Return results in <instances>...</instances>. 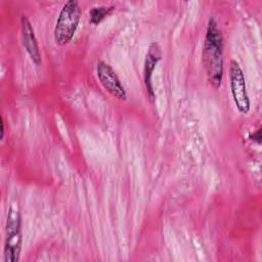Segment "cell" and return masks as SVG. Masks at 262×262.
<instances>
[{"label":"cell","instance_id":"7","mask_svg":"<svg viewBox=\"0 0 262 262\" xmlns=\"http://www.w3.org/2000/svg\"><path fill=\"white\" fill-rule=\"evenodd\" d=\"M161 57H162V52L159 44L156 42H152L148 47V50L144 59V67H143V81L150 99L155 98V91L152 86V74Z\"/></svg>","mask_w":262,"mask_h":262},{"label":"cell","instance_id":"5","mask_svg":"<svg viewBox=\"0 0 262 262\" xmlns=\"http://www.w3.org/2000/svg\"><path fill=\"white\" fill-rule=\"evenodd\" d=\"M96 76L106 92L120 101L127 100V92L114 69L103 60L96 63Z\"/></svg>","mask_w":262,"mask_h":262},{"label":"cell","instance_id":"2","mask_svg":"<svg viewBox=\"0 0 262 262\" xmlns=\"http://www.w3.org/2000/svg\"><path fill=\"white\" fill-rule=\"evenodd\" d=\"M23 245L21 233V215L18 202L12 201L9 205L6 224H5V239H4V261L17 262L20 257Z\"/></svg>","mask_w":262,"mask_h":262},{"label":"cell","instance_id":"9","mask_svg":"<svg viewBox=\"0 0 262 262\" xmlns=\"http://www.w3.org/2000/svg\"><path fill=\"white\" fill-rule=\"evenodd\" d=\"M4 133H5V122H4V119L1 118V139H3Z\"/></svg>","mask_w":262,"mask_h":262},{"label":"cell","instance_id":"6","mask_svg":"<svg viewBox=\"0 0 262 262\" xmlns=\"http://www.w3.org/2000/svg\"><path fill=\"white\" fill-rule=\"evenodd\" d=\"M20 32H21L23 45L29 57L36 66H40L42 62V59H41V53H40L38 41L35 35L34 28L30 19L27 17V15H23L20 18Z\"/></svg>","mask_w":262,"mask_h":262},{"label":"cell","instance_id":"4","mask_svg":"<svg viewBox=\"0 0 262 262\" xmlns=\"http://www.w3.org/2000/svg\"><path fill=\"white\" fill-rule=\"evenodd\" d=\"M229 83L236 110L241 114L247 115L250 112L251 102L247 92L246 79L239 63L234 59H232L229 64Z\"/></svg>","mask_w":262,"mask_h":262},{"label":"cell","instance_id":"8","mask_svg":"<svg viewBox=\"0 0 262 262\" xmlns=\"http://www.w3.org/2000/svg\"><path fill=\"white\" fill-rule=\"evenodd\" d=\"M115 6H94L90 9L89 14H90V18H89V23L93 26H97L99 25L106 16H108L110 14H112V12L115 10Z\"/></svg>","mask_w":262,"mask_h":262},{"label":"cell","instance_id":"1","mask_svg":"<svg viewBox=\"0 0 262 262\" xmlns=\"http://www.w3.org/2000/svg\"><path fill=\"white\" fill-rule=\"evenodd\" d=\"M223 48V34L218 28V24L215 18L211 17L206 29L202 59L207 80L214 89H218L222 84L224 64Z\"/></svg>","mask_w":262,"mask_h":262},{"label":"cell","instance_id":"3","mask_svg":"<svg viewBox=\"0 0 262 262\" xmlns=\"http://www.w3.org/2000/svg\"><path fill=\"white\" fill-rule=\"evenodd\" d=\"M81 14L82 11L78 1L69 0L62 5L53 32L56 45L64 46L73 40L81 19Z\"/></svg>","mask_w":262,"mask_h":262}]
</instances>
